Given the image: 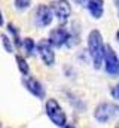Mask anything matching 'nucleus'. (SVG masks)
<instances>
[{"label":"nucleus","instance_id":"1","mask_svg":"<svg viewBox=\"0 0 119 128\" xmlns=\"http://www.w3.org/2000/svg\"><path fill=\"white\" fill-rule=\"evenodd\" d=\"M88 51L89 57L92 60L94 68H100L103 64V55H104V43L103 36L98 30H92L88 36Z\"/></svg>","mask_w":119,"mask_h":128},{"label":"nucleus","instance_id":"2","mask_svg":"<svg viewBox=\"0 0 119 128\" xmlns=\"http://www.w3.org/2000/svg\"><path fill=\"white\" fill-rule=\"evenodd\" d=\"M45 110H46V115H48V118L52 121L54 125H57V127H66V124H67V116H66L62 107L60 106V103L55 98H48V100H46Z\"/></svg>","mask_w":119,"mask_h":128},{"label":"nucleus","instance_id":"3","mask_svg":"<svg viewBox=\"0 0 119 128\" xmlns=\"http://www.w3.org/2000/svg\"><path fill=\"white\" fill-rule=\"evenodd\" d=\"M116 116H119V104L115 103H101L94 110V118L100 124H106Z\"/></svg>","mask_w":119,"mask_h":128},{"label":"nucleus","instance_id":"4","mask_svg":"<svg viewBox=\"0 0 119 128\" xmlns=\"http://www.w3.org/2000/svg\"><path fill=\"white\" fill-rule=\"evenodd\" d=\"M103 64L104 70L110 78L119 76V58L112 46H104V55H103Z\"/></svg>","mask_w":119,"mask_h":128},{"label":"nucleus","instance_id":"5","mask_svg":"<svg viewBox=\"0 0 119 128\" xmlns=\"http://www.w3.org/2000/svg\"><path fill=\"white\" fill-rule=\"evenodd\" d=\"M51 10H52V15L60 21V24H66L70 20L72 6L68 0H54L51 4Z\"/></svg>","mask_w":119,"mask_h":128},{"label":"nucleus","instance_id":"6","mask_svg":"<svg viewBox=\"0 0 119 128\" xmlns=\"http://www.w3.org/2000/svg\"><path fill=\"white\" fill-rule=\"evenodd\" d=\"M36 49H37L39 57L42 58L45 66H54V63H55V52H54L52 45L46 39L39 40V43L36 45Z\"/></svg>","mask_w":119,"mask_h":128},{"label":"nucleus","instance_id":"7","mask_svg":"<svg viewBox=\"0 0 119 128\" xmlns=\"http://www.w3.org/2000/svg\"><path fill=\"white\" fill-rule=\"evenodd\" d=\"M33 16H34V24L39 27H48V26H51V22L54 20L51 8L46 4H39L34 10Z\"/></svg>","mask_w":119,"mask_h":128},{"label":"nucleus","instance_id":"8","mask_svg":"<svg viewBox=\"0 0 119 128\" xmlns=\"http://www.w3.org/2000/svg\"><path fill=\"white\" fill-rule=\"evenodd\" d=\"M22 85L26 86V90L31 92L34 97L43 100L45 98V88L42 86V84L36 79V78H31L30 74H26L22 76Z\"/></svg>","mask_w":119,"mask_h":128},{"label":"nucleus","instance_id":"9","mask_svg":"<svg viewBox=\"0 0 119 128\" xmlns=\"http://www.w3.org/2000/svg\"><path fill=\"white\" fill-rule=\"evenodd\" d=\"M67 39H68V30H66L64 27H57L49 33L48 42L52 45V48H61L66 45Z\"/></svg>","mask_w":119,"mask_h":128},{"label":"nucleus","instance_id":"10","mask_svg":"<svg viewBox=\"0 0 119 128\" xmlns=\"http://www.w3.org/2000/svg\"><path fill=\"white\" fill-rule=\"evenodd\" d=\"M85 8L89 10L94 20H100L104 14V0H88Z\"/></svg>","mask_w":119,"mask_h":128},{"label":"nucleus","instance_id":"11","mask_svg":"<svg viewBox=\"0 0 119 128\" xmlns=\"http://www.w3.org/2000/svg\"><path fill=\"white\" fill-rule=\"evenodd\" d=\"M21 45L24 46V51L27 52V55H33V52H34V49H36V43H34V40H33L31 37H26Z\"/></svg>","mask_w":119,"mask_h":128},{"label":"nucleus","instance_id":"12","mask_svg":"<svg viewBox=\"0 0 119 128\" xmlns=\"http://www.w3.org/2000/svg\"><path fill=\"white\" fill-rule=\"evenodd\" d=\"M16 63H18V68H20V72H21L22 76L28 74L30 73V67H28V64H27V61H26L21 55H16Z\"/></svg>","mask_w":119,"mask_h":128},{"label":"nucleus","instance_id":"13","mask_svg":"<svg viewBox=\"0 0 119 128\" xmlns=\"http://www.w3.org/2000/svg\"><path fill=\"white\" fill-rule=\"evenodd\" d=\"M8 30H9V33L12 34V37H14V42H15V45L20 48L21 46V39H20V33H18V30L15 28V26H12V24H9L8 26Z\"/></svg>","mask_w":119,"mask_h":128},{"label":"nucleus","instance_id":"14","mask_svg":"<svg viewBox=\"0 0 119 128\" xmlns=\"http://www.w3.org/2000/svg\"><path fill=\"white\" fill-rule=\"evenodd\" d=\"M31 6V0H15V8L18 10H27Z\"/></svg>","mask_w":119,"mask_h":128},{"label":"nucleus","instance_id":"15","mask_svg":"<svg viewBox=\"0 0 119 128\" xmlns=\"http://www.w3.org/2000/svg\"><path fill=\"white\" fill-rule=\"evenodd\" d=\"M2 42H3V46H4V49H6V52H9V54H12L14 52V46H12V40L6 36V34H2Z\"/></svg>","mask_w":119,"mask_h":128},{"label":"nucleus","instance_id":"16","mask_svg":"<svg viewBox=\"0 0 119 128\" xmlns=\"http://www.w3.org/2000/svg\"><path fill=\"white\" fill-rule=\"evenodd\" d=\"M112 97H113L115 100H119V84L113 86V90H112Z\"/></svg>","mask_w":119,"mask_h":128},{"label":"nucleus","instance_id":"17","mask_svg":"<svg viewBox=\"0 0 119 128\" xmlns=\"http://www.w3.org/2000/svg\"><path fill=\"white\" fill-rule=\"evenodd\" d=\"M73 2H74L76 4H79V6H84V8H85L86 3H88V0H73Z\"/></svg>","mask_w":119,"mask_h":128},{"label":"nucleus","instance_id":"18","mask_svg":"<svg viewBox=\"0 0 119 128\" xmlns=\"http://www.w3.org/2000/svg\"><path fill=\"white\" fill-rule=\"evenodd\" d=\"M0 26H3V15H2V10H0Z\"/></svg>","mask_w":119,"mask_h":128},{"label":"nucleus","instance_id":"19","mask_svg":"<svg viewBox=\"0 0 119 128\" xmlns=\"http://www.w3.org/2000/svg\"><path fill=\"white\" fill-rule=\"evenodd\" d=\"M116 39H118V42H119V30L116 32Z\"/></svg>","mask_w":119,"mask_h":128},{"label":"nucleus","instance_id":"20","mask_svg":"<svg viewBox=\"0 0 119 128\" xmlns=\"http://www.w3.org/2000/svg\"><path fill=\"white\" fill-rule=\"evenodd\" d=\"M64 128H74V127H72V125H66Z\"/></svg>","mask_w":119,"mask_h":128}]
</instances>
